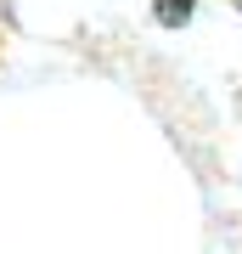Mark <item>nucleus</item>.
Listing matches in <instances>:
<instances>
[{"label": "nucleus", "mask_w": 242, "mask_h": 254, "mask_svg": "<svg viewBox=\"0 0 242 254\" xmlns=\"http://www.w3.org/2000/svg\"><path fill=\"white\" fill-rule=\"evenodd\" d=\"M158 17L163 23H186L192 17V0H158Z\"/></svg>", "instance_id": "obj_1"}]
</instances>
